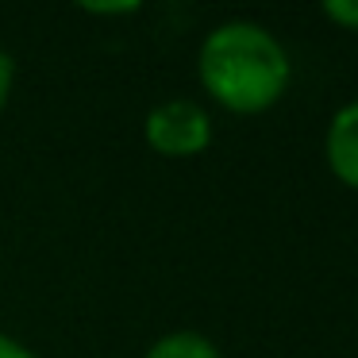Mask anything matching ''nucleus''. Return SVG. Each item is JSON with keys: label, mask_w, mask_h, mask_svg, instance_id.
Here are the masks:
<instances>
[{"label": "nucleus", "mask_w": 358, "mask_h": 358, "mask_svg": "<svg viewBox=\"0 0 358 358\" xmlns=\"http://www.w3.org/2000/svg\"><path fill=\"white\" fill-rule=\"evenodd\" d=\"M143 358H224V350L201 331H166L147 347Z\"/></svg>", "instance_id": "nucleus-4"}, {"label": "nucleus", "mask_w": 358, "mask_h": 358, "mask_svg": "<svg viewBox=\"0 0 358 358\" xmlns=\"http://www.w3.org/2000/svg\"><path fill=\"white\" fill-rule=\"evenodd\" d=\"M143 135L162 158H196L212 147V116L189 96H173L147 112Z\"/></svg>", "instance_id": "nucleus-2"}, {"label": "nucleus", "mask_w": 358, "mask_h": 358, "mask_svg": "<svg viewBox=\"0 0 358 358\" xmlns=\"http://www.w3.org/2000/svg\"><path fill=\"white\" fill-rule=\"evenodd\" d=\"M324 155H327V170L335 173V181H343L347 189L358 193V101H347L327 120Z\"/></svg>", "instance_id": "nucleus-3"}, {"label": "nucleus", "mask_w": 358, "mask_h": 358, "mask_svg": "<svg viewBox=\"0 0 358 358\" xmlns=\"http://www.w3.org/2000/svg\"><path fill=\"white\" fill-rule=\"evenodd\" d=\"M12 85H16V62L4 47H0V112L8 108V96H12Z\"/></svg>", "instance_id": "nucleus-6"}, {"label": "nucleus", "mask_w": 358, "mask_h": 358, "mask_svg": "<svg viewBox=\"0 0 358 358\" xmlns=\"http://www.w3.org/2000/svg\"><path fill=\"white\" fill-rule=\"evenodd\" d=\"M320 12L339 31H358V0H327V4H320Z\"/></svg>", "instance_id": "nucleus-5"}, {"label": "nucleus", "mask_w": 358, "mask_h": 358, "mask_svg": "<svg viewBox=\"0 0 358 358\" xmlns=\"http://www.w3.org/2000/svg\"><path fill=\"white\" fill-rule=\"evenodd\" d=\"M0 358H39L27 343H20L16 335H8V331H0Z\"/></svg>", "instance_id": "nucleus-7"}, {"label": "nucleus", "mask_w": 358, "mask_h": 358, "mask_svg": "<svg viewBox=\"0 0 358 358\" xmlns=\"http://www.w3.org/2000/svg\"><path fill=\"white\" fill-rule=\"evenodd\" d=\"M81 12H89V16H135L139 12V4H81Z\"/></svg>", "instance_id": "nucleus-8"}, {"label": "nucleus", "mask_w": 358, "mask_h": 358, "mask_svg": "<svg viewBox=\"0 0 358 358\" xmlns=\"http://www.w3.org/2000/svg\"><path fill=\"white\" fill-rule=\"evenodd\" d=\"M196 78L220 108L235 116H258L285 96L293 62L285 43L266 24L224 20L201 39Z\"/></svg>", "instance_id": "nucleus-1"}]
</instances>
